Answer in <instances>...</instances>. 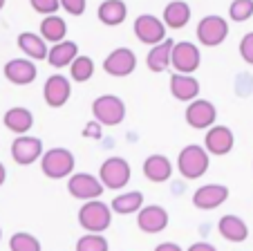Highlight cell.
<instances>
[{"label":"cell","mask_w":253,"mask_h":251,"mask_svg":"<svg viewBox=\"0 0 253 251\" xmlns=\"http://www.w3.org/2000/svg\"><path fill=\"white\" fill-rule=\"evenodd\" d=\"M5 126L11 130V133H16L18 137H23V135L29 133V128L34 126V114L29 112L27 108H23V105H16V108H9L5 112Z\"/></svg>","instance_id":"cell-23"},{"label":"cell","mask_w":253,"mask_h":251,"mask_svg":"<svg viewBox=\"0 0 253 251\" xmlns=\"http://www.w3.org/2000/svg\"><path fill=\"white\" fill-rule=\"evenodd\" d=\"M240 54H242V58L249 65H253V32H249L247 36L240 41Z\"/></svg>","instance_id":"cell-34"},{"label":"cell","mask_w":253,"mask_h":251,"mask_svg":"<svg viewBox=\"0 0 253 251\" xmlns=\"http://www.w3.org/2000/svg\"><path fill=\"white\" fill-rule=\"evenodd\" d=\"M0 238H2V229H0Z\"/></svg>","instance_id":"cell-41"},{"label":"cell","mask_w":253,"mask_h":251,"mask_svg":"<svg viewBox=\"0 0 253 251\" xmlns=\"http://www.w3.org/2000/svg\"><path fill=\"white\" fill-rule=\"evenodd\" d=\"M92 114H94V121H99L101 126H119L126 119V103L115 95H103L94 99Z\"/></svg>","instance_id":"cell-4"},{"label":"cell","mask_w":253,"mask_h":251,"mask_svg":"<svg viewBox=\"0 0 253 251\" xmlns=\"http://www.w3.org/2000/svg\"><path fill=\"white\" fill-rule=\"evenodd\" d=\"M137 67V56L132 50L128 48H117L112 54H108V58L103 61V70L105 74L110 76H130Z\"/></svg>","instance_id":"cell-11"},{"label":"cell","mask_w":253,"mask_h":251,"mask_svg":"<svg viewBox=\"0 0 253 251\" xmlns=\"http://www.w3.org/2000/svg\"><path fill=\"white\" fill-rule=\"evenodd\" d=\"M215 119H217V110L211 101L206 99H195L188 103L186 108V123L195 130H204V128H213Z\"/></svg>","instance_id":"cell-10"},{"label":"cell","mask_w":253,"mask_h":251,"mask_svg":"<svg viewBox=\"0 0 253 251\" xmlns=\"http://www.w3.org/2000/svg\"><path fill=\"white\" fill-rule=\"evenodd\" d=\"M143 175L150 182H166L172 175V164L166 155H150L143 161Z\"/></svg>","instance_id":"cell-25"},{"label":"cell","mask_w":253,"mask_h":251,"mask_svg":"<svg viewBox=\"0 0 253 251\" xmlns=\"http://www.w3.org/2000/svg\"><path fill=\"white\" fill-rule=\"evenodd\" d=\"M233 144H235V137L231 133V128H226V126H213L206 133V139H204V148L215 157H222L226 152H231Z\"/></svg>","instance_id":"cell-16"},{"label":"cell","mask_w":253,"mask_h":251,"mask_svg":"<svg viewBox=\"0 0 253 251\" xmlns=\"http://www.w3.org/2000/svg\"><path fill=\"white\" fill-rule=\"evenodd\" d=\"M9 249L11 251H41V242L32 236V233L18 231L11 236L9 240Z\"/></svg>","instance_id":"cell-30"},{"label":"cell","mask_w":253,"mask_h":251,"mask_svg":"<svg viewBox=\"0 0 253 251\" xmlns=\"http://www.w3.org/2000/svg\"><path fill=\"white\" fill-rule=\"evenodd\" d=\"M29 5L34 11H39L43 16H54L61 7V0H29Z\"/></svg>","instance_id":"cell-33"},{"label":"cell","mask_w":253,"mask_h":251,"mask_svg":"<svg viewBox=\"0 0 253 251\" xmlns=\"http://www.w3.org/2000/svg\"><path fill=\"white\" fill-rule=\"evenodd\" d=\"M77 56H79V45L74 43V41H63V43L54 45V48L49 50L47 63L52 67H56V70H61V67L72 65V63L77 61Z\"/></svg>","instance_id":"cell-24"},{"label":"cell","mask_w":253,"mask_h":251,"mask_svg":"<svg viewBox=\"0 0 253 251\" xmlns=\"http://www.w3.org/2000/svg\"><path fill=\"white\" fill-rule=\"evenodd\" d=\"M229 36V23L222 16H204L197 25V41L206 48L222 45Z\"/></svg>","instance_id":"cell-6"},{"label":"cell","mask_w":253,"mask_h":251,"mask_svg":"<svg viewBox=\"0 0 253 251\" xmlns=\"http://www.w3.org/2000/svg\"><path fill=\"white\" fill-rule=\"evenodd\" d=\"M41 36L54 45L63 43L67 36V23L63 18H58L56 14L47 16V18H43V23H41Z\"/></svg>","instance_id":"cell-28"},{"label":"cell","mask_w":253,"mask_h":251,"mask_svg":"<svg viewBox=\"0 0 253 251\" xmlns=\"http://www.w3.org/2000/svg\"><path fill=\"white\" fill-rule=\"evenodd\" d=\"M134 36L146 45H159L166 41V25L153 14H141L134 20Z\"/></svg>","instance_id":"cell-7"},{"label":"cell","mask_w":253,"mask_h":251,"mask_svg":"<svg viewBox=\"0 0 253 251\" xmlns=\"http://www.w3.org/2000/svg\"><path fill=\"white\" fill-rule=\"evenodd\" d=\"M70 95H72V86H70V79H67V76L52 74L45 81L43 97L49 108H63V105L70 101Z\"/></svg>","instance_id":"cell-14"},{"label":"cell","mask_w":253,"mask_h":251,"mask_svg":"<svg viewBox=\"0 0 253 251\" xmlns=\"http://www.w3.org/2000/svg\"><path fill=\"white\" fill-rule=\"evenodd\" d=\"M191 20V7L184 2V0H175V2H168L166 9H164V25L172 29H182L188 25Z\"/></svg>","instance_id":"cell-26"},{"label":"cell","mask_w":253,"mask_h":251,"mask_svg":"<svg viewBox=\"0 0 253 251\" xmlns=\"http://www.w3.org/2000/svg\"><path fill=\"white\" fill-rule=\"evenodd\" d=\"M99 20L108 27H117L126 20L128 16V5H126L124 0H103L99 5V11H96Z\"/></svg>","instance_id":"cell-22"},{"label":"cell","mask_w":253,"mask_h":251,"mask_svg":"<svg viewBox=\"0 0 253 251\" xmlns=\"http://www.w3.org/2000/svg\"><path fill=\"white\" fill-rule=\"evenodd\" d=\"M79 224L87 233H103L112 224V208L99 200H90L79 208Z\"/></svg>","instance_id":"cell-1"},{"label":"cell","mask_w":253,"mask_h":251,"mask_svg":"<svg viewBox=\"0 0 253 251\" xmlns=\"http://www.w3.org/2000/svg\"><path fill=\"white\" fill-rule=\"evenodd\" d=\"M137 227L143 233H159L168 227V211L157 204H148L137 213Z\"/></svg>","instance_id":"cell-15"},{"label":"cell","mask_w":253,"mask_h":251,"mask_svg":"<svg viewBox=\"0 0 253 251\" xmlns=\"http://www.w3.org/2000/svg\"><path fill=\"white\" fill-rule=\"evenodd\" d=\"M229 16L235 23H244L253 16V0H233L229 7Z\"/></svg>","instance_id":"cell-32"},{"label":"cell","mask_w":253,"mask_h":251,"mask_svg":"<svg viewBox=\"0 0 253 251\" xmlns=\"http://www.w3.org/2000/svg\"><path fill=\"white\" fill-rule=\"evenodd\" d=\"M2 72H5L7 81L14 83V86H29L39 74L34 61H29V58H14V61L7 63Z\"/></svg>","instance_id":"cell-17"},{"label":"cell","mask_w":253,"mask_h":251,"mask_svg":"<svg viewBox=\"0 0 253 251\" xmlns=\"http://www.w3.org/2000/svg\"><path fill=\"white\" fill-rule=\"evenodd\" d=\"M217 231L229 242H244L249 238V227L238 215H222L217 222Z\"/></svg>","instance_id":"cell-20"},{"label":"cell","mask_w":253,"mask_h":251,"mask_svg":"<svg viewBox=\"0 0 253 251\" xmlns=\"http://www.w3.org/2000/svg\"><path fill=\"white\" fill-rule=\"evenodd\" d=\"M110 208L119 215H130V213H139L143 208V195L139 191H130V193H121L112 200Z\"/></svg>","instance_id":"cell-27"},{"label":"cell","mask_w":253,"mask_h":251,"mask_svg":"<svg viewBox=\"0 0 253 251\" xmlns=\"http://www.w3.org/2000/svg\"><path fill=\"white\" fill-rule=\"evenodd\" d=\"M18 48L23 54H27L29 61H45L49 54L47 45H45V38L36 36V34H32V32L18 34Z\"/></svg>","instance_id":"cell-21"},{"label":"cell","mask_w":253,"mask_h":251,"mask_svg":"<svg viewBox=\"0 0 253 251\" xmlns=\"http://www.w3.org/2000/svg\"><path fill=\"white\" fill-rule=\"evenodd\" d=\"M200 63H202V52L197 50V45L188 43V41L175 43L170 65L175 67L177 74H193V72H197Z\"/></svg>","instance_id":"cell-8"},{"label":"cell","mask_w":253,"mask_h":251,"mask_svg":"<svg viewBox=\"0 0 253 251\" xmlns=\"http://www.w3.org/2000/svg\"><path fill=\"white\" fill-rule=\"evenodd\" d=\"M87 0H61V7L72 16H81L85 11Z\"/></svg>","instance_id":"cell-35"},{"label":"cell","mask_w":253,"mask_h":251,"mask_svg":"<svg viewBox=\"0 0 253 251\" xmlns=\"http://www.w3.org/2000/svg\"><path fill=\"white\" fill-rule=\"evenodd\" d=\"M67 191H70L72 198L90 202V200H96L103 193V184L90 173H74L70 177V182H67Z\"/></svg>","instance_id":"cell-9"},{"label":"cell","mask_w":253,"mask_h":251,"mask_svg":"<svg viewBox=\"0 0 253 251\" xmlns=\"http://www.w3.org/2000/svg\"><path fill=\"white\" fill-rule=\"evenodd\" d=\"M77 251H108V240L101 233H87V236L79 238Z\"/></svg>","instance_id":"cell-31"},{"label":"cell","mask_w":253,"mask_h":251,"mask_svg":"<svg viewBox=\"0 0 253 251\" xmlns=\"http://www.w3.org/2000/svg\"><path fill=\"white\" fill-rule=\"evenodd\" d=\"M229 198V189L224 184H206L193 193V206L200 211H213V208L222 206Z\"/></svg>","instance_id":"cell-13"},{"label":"cell","mask_w":253,"mask_h":251,"mask_svg":"<svg viewBox=\"0 0 253 251\" xmlns=\"http://www.w3.org/2000/svg\"><path fill=\"white\" fill-rule=\"evenodd\" d=\"M2 7H5V0H0V9H2Z\"/></svg>","instance_id":"cell-40"},{"label":"cell","mask_w":253,"mask_h":251,"mask_svg":"<svg viewBox=\"0 0 253 251\" xmlns=\"http://www.w3.org/2000/svg\"><path fill=\"white\" fill-rule=\"evenodd\" d=\"M92 74H94V61L90 56H81L79 54L77 61L70 65V76L72 81H77V83H83V81H90Z\"/></svg>","instance_id":"cell-29"},{"label":"cell","mask_w":253,"mask_h":251,"mask_svg":"<svg viewBox=\"0 0 253 251\" xmlns=\"http://www.w3.org/2000/svg\"><path fill=\"white\" fill-rule=\"evenodd\" d=\"M130 164L124 159V157H110L101 164V171H99V180L103 186L112 191H119L124 189L126 184L130 182Z\"/></svg>","instance_id":"cell-5"},{"label":"cell","mask_w":253,"mask_h":251,"mask_svg":"<svg viewBox=\"0 0 253 251\" xmlns=\"http://www.w3.org/2000/svg\"><path fill=\"white\" fill-rule=\"evenodd\" d=\"M170 95L177 101H195L200 95V81L193 74H172L170 76Z\"/></svg>","instance_id":"cell-18"},{"label":"cell","mask_w":253,"mask_h":251,"mask_svg":"<svg viewBox=\"0 0 253 251\" xmlns=\"http://www.w3.org/2000/svg\"><path fill=\"white\" fill-rule=\"evenodd\" d=\"M188 251H217V249L213 245H209V242H195V245H191Z\"/></svg>","instance_id":"cell-38"},{"label":"cell","mask_w":253,"mask_h":251,"mask_svg":"<svg viewBox=\"0 0 253 251\" xmlns=\"http://www.w3.org/2000/svg\"><path fill=\"white\" fill-rule=\"evenodd\" d=\"M5 180H7V171H5V166L0 164V186L5 184Z\"/></svg>","instance_id":"cell-39"},{"label":"cell","mask_w":253,"mask_h":251,"mask_svg":"<svg viewBox=\"0 0 253 251\" xmlns=\"http://www.w3.org/2000/svg\"><path fill=\"white\" fill-rule=\"evenodd\" d=\"M11 157L20 166L34 164L39 157H43V142L39 137H29V135L16 137L14 144H11Z\"/></svg>","instance_id":"cell-12"},{"label":"cell","mask_w":253,"mask_h":251,"mask_svg":"<svg viewBox=\"0 0 253 251\" xmlns=\"http://www.w3.org/2000/svg\"><path fill=\"white\" fill-rule=\"evenodd\" d=\"M74 155H72L67 148H52V151L43 152L41 157V168L49 180H63V177H70L74 171Z\"/></svg>","instance_id":"cell-3"},{"label":"cell","mask_w":253,"mask_h":251,"mask_svg":"<svg viewBox=\"0 0 253 251\" xmlns=\"http://www.w3.org/2000/svg\"><path fill=\"white\" fill-rule=\"evenodd\" d=\"M177 168L186 180H200L209 171V151L197 144L184 146L177 157Z\"/></svg>","instance_id":"cell-2"},{"label":"cell","mask_w":253,"mask_h":251,"mask_svg":"<svg viewBox=\"0 0 253 251\" xmlns=\"http://www.w3.org/2000/svg\"><path fill=\"white\" fill-rule=\"evenodd\" d=\"M101 126L99 121H90L85 123V128H83V137H90V139H101Z\"/></svg>","instance_id":"cell-36"},{"label":"cell","mask_w":253,"mask_h":251,"mask_svg":"<svg viewBox=\"0 0 253 251\" xmlns=\"http://www.w3.org/2000/svg\"><path fill=\"white\" fill-rule=\"evenodd\" d=\"M155 251H182V247L175 245V242H162V245L155 247Z\"/></svg>","instance_id":"cell-37"},{"label":"cell","mask_w":253,"mask_h":251,"mask_svg":"<svg viewBox=\"0 0 253 251\" xmlns=\"http://www.w3.org/2000/svg\"><path fill=\"white\" fill-rule=\"evenodd\" d=\"M172 48H175V41H170V38H166L164 43L155 45V48L150 50V54L146 56V65H148V70L155 72V74H159V72H166L168 67H170Z\"/></svg>","instance_id":"cell-19"}]
</instances>
